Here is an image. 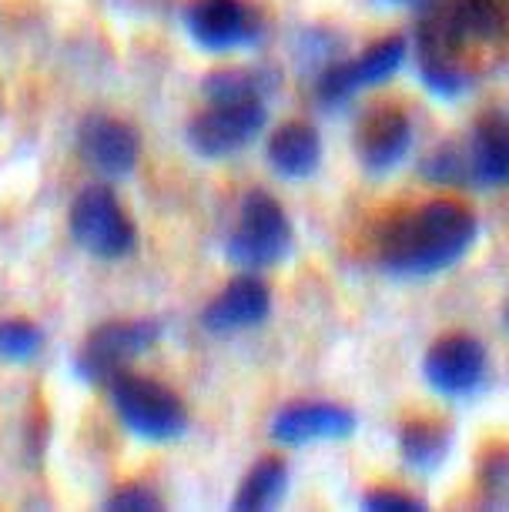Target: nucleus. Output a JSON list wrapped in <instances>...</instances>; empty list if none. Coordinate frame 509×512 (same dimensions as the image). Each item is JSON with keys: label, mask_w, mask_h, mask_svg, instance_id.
<instances>
[{"label": "nucleus", "mask_w": 509, "mask_h": 512, "mask_svg": "<svg viewBox=\"0 0 509 512\" xmlns=\"http://www.w3.org/2000/svg\"><path fill=\"white\" fill-rule=\"evenodd\" d=\"M288 248H292V225L278 198L268 191H248L225 241L228 262L245 272H262L282 262Z\"/></svg>", "instance_id": "7ed1b4c3"}, {"label": "nucleus", "mask_w": 509, "mask_h": 512, "mask_svg": "<svg viewBox=\"0 0 509 512\" xmlns=\"http://www.w3.org/2000/svg\"><path fill=\"white\" fill-rule=\"evenodd\" d=\"M506 325H509V305H506Z\"/></svg>", "instance_id": "393cba45"}, {"label": "nucleus", "mask_w": 509, "mask_h": 512, "mask_svg": "<svg viewBox=\"0 0 509 512\" xmlns=\"http://www.w3.org/2000/svg\"><path fill=\"white\" fill-rule=\"evenodd\" d=\"M111 402L124 429L148 442H171L188 429L185 405L168 385H161L148 375L121 369L108 382Z\"/></svg>", "instance_id": "39448f33"}, {"label": "nucleus", "mask_w": 509, "mask_h": 512, "mask_svg": "<svg viewBox=\"0 0 509 512\" xmlns=\"http://www.w3.org/2000/svg\"><path fill=\"white\" fill-rule=\"evenodd\" d=\"M476 502L486 509H509V442H493L479 452Z\"/></svg>", "instance_id": "6ab92c4d"}, {"label": "nucleus", "mask_w": 509, "mask_h": 512, "mask_svg": "<svg viewBox=\"0 0 509 512\" xmlns=\"http://www.w3.org/2000/svg\"><path fill=\"white\" fill-rule=\"evenodd\" d=\"M362 509L366 512H422L426 502L419 496H409L402 489H369L362 496Z\"/></svg>", "instance_id": "4be33fe9"}, {"label": "nucleus", "mask_w": 509, "mask_h": 512, "mask_svg": "<svg viewBox=\"0 0 509 512\" xmlns=\"http://www.w3.org/2000/svg\"><path fill=\"white\" fill-rule=\"evenodd\" d=\"M265 121V94H218V98H208V108L188 124V144L208 161L232 158L262 134Z\"/></svg>", "instance_id": "20e7f679"}, {"label": "nucleus", "mask_w": 509, "mask_h": 512, "mask_svg": "<svg viewBox=\"0 0 509 512\" xmlns=\"http://www.w3.org/2000/svg\"><path fill=\"white\" fill-rule=\"evenodd\" d=\"M355 412H349L339 402H292L272 419V439L278 446L299 449L312 442H339L355 432Z\"/></svg>", "instance_id": "f8f14e48"}, {"label": "nucleus", "mask_w": 509, "mask_h": 512, "mask_svg": "<svg viewBox=\"0 0 509 512\" xmlns=\"http://www.w3.org/2000/svg\"><path fill=\"white\" fill-rule=\"evenodd\" d=\"M422 14L416 34L419 77L443 101L473 91L479 57L509 51V0H432Z\"/></svg>", "instance_id": "f257e3e1"}, {"label": "nucleus", "mask_w": 509, "mask_h": 512, "mask_svg": "<svg viewBox=\"0 0 509 512\" xmlns=\"http://www.w3.org/2000/svg\"><path fill=\"white\" fill-rule=\"evenodd\" d=\"M104 506L114 512H155V509H161V499L144 486H124L121 492H114Z\"/></svg>", "instance_id": "5701e85b"}, {"label": "nucleus", "mask_w": 509, "mask_h": 512, "mask_svg": "<svg viewBox=\"0 0 509 512\" xmlns=\"http://www.w3.org/2000/svg\"><path fill=\"white\" fill-rule=\"evenodd\" d=\"M469 185L479 191H496L509 185V118L486 114L473 124V134L463 144Z\"/></svg>", "instance_id": "2eb2a0df"}, {"label": "nucleus", "mask_w": 509, "mask_h": 512, "mask_svg": "<svg viewBox=\"0 0 509 512\" xmlns=\"http://www.w3.org/2000/svg\"><path fill=\"white\" fill-rule=\"evenodd\" d=\"M268 312H272V295H268L265 282H258L252 275H238L205 305L201 325L215 335H235L258 328Z\"/></svg>", "instance_id": "4468645a"}, {"label": "nucleus", "mask_w": 509, "mask_h": 512, "mask_svg": "<svg viewBox=\"0 0 509 512\" xmlns=\"http://www.w3.org/2000/svg\"><path fill=\"white\" fill-rule=\"evenodd\" d=\"M379 4H389V7H406V11H426L432 0H379Z\"/></svg>", "instance_id": "b1692460"}, {"label": "nucleus", "mask_w": 509, "mask_h": 512, "mask_svg": "<svg viewBox=\"0 0 509 512\" xmlns=\"http://www.w3.org/2000/svg\"><path fill=\"white\" fill-rule=\"evenodd\" d=\"M476 211L456 198H432L379 228L376 258L396 278H432L456 268L476 245Z\"/></svg>", "instance_id": "f03ea898"}, {"label": "nucleus", "mask_w": 509, "mask_h": 512, "mask_svg": "<svg viewBox=\"0 0 509 512\" xmlns=\"http://www.w3.org/2000/svg\"><path fill=\"white\" fill-rule=\"evenodd\" d=\"M71 235L94 258H124L138 241V231L108 185L78 191L71 205Z\"/></svg>", "instance_id": "6e6552de"}, {"label": "nucleus", "mask_w": 509, "mask_h": 512, "mask_svg": "<svg viewBox=\"0 0 509 512\" xmlns=\"http://www.w3.org/2000/svg\"><path fill=\"white\" fill-rule=\"evenodd\" d=\"M161 338V325L155 318H121V322H104L88 335L81 345L78 359H74V372L84 382L108 385L121 369H128L131 359L144 355Z\"/></svg>", "instance_id": "1a4fd4ad"}, {"label": "nucleus", "mask_w": 509, "mask_h": 512, "mask_svg": "<svg viewBox=\"0 0 509 512\" xmlns=\"http://www.w3.org/2000/svg\"><path fill=\"white\" fill-rule=\"evenodd\" d=\"M419 175L429 178L432 185H469V171H466V148L456 141L439 144L436 151H429V158L419 164Z\"/></svg>", "instance_id": "aec40b11"}, {"label": "nucleus", "mask_w": 509, "mask_h": 512, "mask_svg": "<svg viewBox=\"0 0 509 512\" xmlns=\"http://www.w3.org/2000/svg\"><path fill=\"white\" fill-rule=\"evenodd\" d=\"M265 158L272 171L285 181H305L319 171L322 164V138L312 124L288 121L282 128L272 131L265 148Z\"/></svg>", "instance_id": "dca6fc26"}, {"label": "nucleus", "mask_w": 509, "mask_h": 512, "mask_svg": "<svg viewBox=\"0 0 509 512\" xmlns=\"http://www.w3.org/2000/svg\"><path fill=\"white\" fill-rule=\"evenodd\" d=\"M422 379L449 402H466L483 392L489 379V352L479 338L466 332L443 335L422 355Z\"/></svg>", "instance_id": "423d86ee"}, {"label": "nucleus", "mask_w": 509, "mask_h": 512, "mask_svg": "<svg viewBox=\"0 0 509 512\" xmlns=\"http://www.w3.org/2000/svg\"><path fill=\"white\" fill-rule=\"evenodd\" d=\"M288 492V466L282 459L265 456L258 459L252 469L245 472V479L238 482L232 509L235 512H265L275 509Z\"/></svg>", "instance_id": "a211bd4d"}, {"label": "nucleus", "mask_w": 509, "mask_h": 512, "mask_svg": "<svg viewBox=\"0 0 509 512\" xmlns=\"http://www.w3.org/2000/svg\"><path fill=\"white\" fill-rule=\"evenodd\" d=\"M416 144V128L406 108L399 104H379L362 114L355 128V154L369 175H389L409 158Z\"/></svg>", "instance_id": "9b49d317"}, {"label": "nucleus", "mask_w": 509, "mask_h": 512, "mask_svg": "<svg viewBox=\"0 0 509 512\" xmlns=\"http://www.w3.org/2000/svg\"><path fill=\"white\" fill-rule=\"evenodd\" d=\"M185 31L201 51L232 54L262 41L265 21L252 0H188Z\"/></svg>", "instance_id": "0eeeda50"}, {"label": "nucleus", "mask_w": 509, "mask_h": 512, "mask_svg": "<svg viewBox=\"0 0 509 512\" xmlns=\"http://www.w3.org/2000/svg\"><path fill=\"white\" fill-rule=\"evenodd\" d=\"M78 144L84 161L104 178H128L141 158V138L131 124H124L108 114H94L81 124Z\"/></svg>", "instance_id": "ddd939ff"}, {"label": "nucleus", "mask_w": 509, "mask_h": 512, "mask_svg": "<svg viewBox=\"0 0 509 512\" xmlns=\"http://www.w3.org/2000/svg\"><path fill=\"white\" fill-rule=\"evenodd\" d=\"M399 459L406 462L412 472H422V476H432L436 469L446 466L449 452H453V429L443 419H409L399 425Z\"/></svg>", "instance_id": "f3484780"}, {"label": "nucleus", "mask_w": 509, "mask_h": 512, "mask_svg": "<svg viewBox=\"0 0 509 512\" xmlns=\"http://www.w3.org/2000/svg\"><path fill=\"white\" fill-rule=\"evenodd\" d=\"M409 41L406 37H382V41L369 44L366 51L352 61H335L319 74L315 81V98L325 108H342L345 101H352L359 91L386 84L392 74L406 64Z\"/></svg>", "instance_id": "9d476101"}, {"label": "nucleus", "mask_w": 509, "mask_h": 512, "mask_svg": "<svg viewBox=\"0 0 509 512\" xmlns=\"http://www.w3.org/2000/svg\"><path fill=\"white\" fill-rule=\"evenodd\" d=\"M44 345V332L27 318H4L0 322V359L31 362Z\"/></svg>", "instance_id": "412c9836"}]
</instances>
